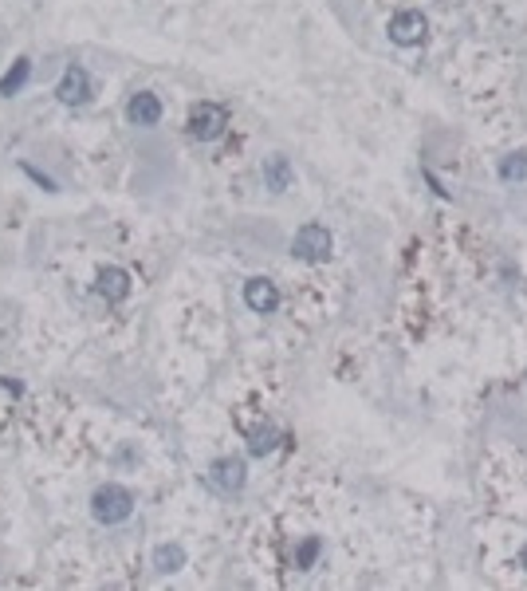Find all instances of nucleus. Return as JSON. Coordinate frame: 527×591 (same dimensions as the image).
Returning <instances> with one entry per match:
<instances>
[{
  "mask_svg": "<svg viewBox=\"0 0 527 591\" xmlns=\"http://www.w3.org/2000/svg\"><path fill=\"white\" fill-rule=\"evenodd\" d=\"M520 560H523V568H527V548H523V556H520Z\"/></svg>",
  "mask_w": 527,
  "mask_h": 591,
  "instance_id": "obj_16",
  "label": "nucleus"
},
{
  "mask_svg": "<svg viewBox=\"0 0 527 591\" xmlns=\"http://www.w3.org/2000/svg\"><path fill=\"white\" fill-rule=\"evenodd\" d=\"M28 75H32V64H28V59H16V67H13V72H8L4 79H0V95H16L20 87L28 83Z\"/></svg>",
  "mask_w": 527,
  "mask_h": 591,
  "instance_id": "obj_12",
  "label": "nucleus"
},
{
  "mask_svg": "<svg viewBox=\"0 0 527 591\" xmlns=\"http://www.w3.org/2000/svg\"><path fill=\"white\" fill-rule=\"evenodd\" d=\"M126 118H131L134 126H157V118H162V103H157V95L138 91L131 103H126Z\"/></svg>",
  "mask_w": 527,
  "mask_h": 591,
  "instance_id": "obj_8",
  "label": "nucleus"
},
{
  "mask_svg": "<svg viewBox=\"0 0 527 591\" xmlns=\"http://www.w3.org/2000/svg\"><path fill=\"white\" fill-rule=\"evenodd\" d=\"M55 95H59V103H67V107L87 103V98H91V79H87V72H83L79 64H72V67L64 72V79H59Z\"/></svg>",
  "mask_w": 527,
  "mask_h": 591,
  "instance_id": "obj_7",
  "label": "nucleus"
},
{
  "mask_svg": "<svg viewBox=\"0 0 527 591\" xmlns=\"http://www.w3.org/2000/svg\"><path fill=\"white\" fill-rule=\"evenodd\" d=\"M425 32H429V20L417 13V8H402V13H394V20H390V39L397 47L421 44Z\"/></svg>",
  "mask_w": 527,
  "mask_h": 591,
  "instance_id": "obj_4",
  "label": "nucleus"
},
{
  "mask_svg": "<svg viewBox=\"0 0 527 591\" xmlns=\"http://www.w3.org/2000/svg\"><path fill=\"white\" fill-rule=\"evenodd\" d=\"M319 548H323V544H319L315 536H311V540H303L300 556H295V560H300V568H311V564H315V556H319Z\"/></svg>",
  "mask_w": 527,
  "mask_h": 591,
  "instance_id": "obj_15",
  "label": "nucleus"
},
{
  "mask_svg": "<svg viewBox=\"0 0 527 591\" xmlns=\"http://www.w3.org/2000/svg\"><path fill=\"white\" fill-rule=\"evenodd\" d=\"M95 292L106 296V300H126V296H131V276L123 269H103L95 280Z\"/></svg>",
  "mask_w": 527,
  "mask_h": 591,
  "instance_id": "obj_9",
  "label": "nucleus"
},
{
  "mask_svg": "<svg viewBox=\"0 0 527 591\" xmlns=\"http://www.w3.org/2000/svg\"><path fill=\"white\" fill-rule=\"evenodd\" d=\"M500 177L504 182H512V177H527V158L523 154H508L500 166Z\"/></svg>",
  "mask_w": 527,
  "mask_h": 591,
  "instance_id": "obj_13",
  "label": "nucleus"
},
{
  "mask_svg": "<svg viewBox=\"0 0 527 591\" xmlns=\"http://www.w3.org/2000/svg\"><path fill=\"white\" fill-rule=\"evenodd\" d=\"M91 512H95L98 525H123V520L134 512V492L123 489V485H103V489H95Z\"/></svg>",
  "mask_w": 527,
  "mask_h": 591,
  "instance_id": "obj_2",
  "label": "nucleus"
},
{
  "mask_svg": "<svg viewBox=\"0 0 527 591\" xmlns=\"http://www.w3.org/2000/svg\"><path fill=\"white\" fill-rule=\"evenodd\" d=\"M228 126V111L221 103H193V111H189V134L201 138V142H213V138H221Z\"/></svg>",
  "mask_w": 527,
  "mask_h": 591,
  "instance_id": "obj_3",
  "label": "nucleus"
},
{
  "mask_svg": "<svg viewBox=\"0 0 527 591\" xmlns=\"http://www.w3.org/2000/svg\"><path fill=\"white\" fill-rule=\"evenodd\" d=\"M185 564V548L182 544H162L154 552V568L157 571H177Z\"/></svg>",
  "mask_w": 527,
  "mask_h": 591,
  "instance_id": "obj_11",
  "label": "nucleus"
},
{
  "mask_svg": "<svg viewBox=\"0 0 527 591\" xmlns=\"http://www.w3.org/2000/svg\"><path fill=\"white\" fill-rule=\"evenodd\" d=\"M248 450H252V453H272V450H276V430H260V433H252Z\"/></svg>",
  "mask_w": 527,
  "mask_h": 591,
  "instance_id": "obj_14",
  "label": "nucleus"
},
{
  "mask_svg": "<svg viewBox=\"0 0 527 591\" xmlns=\"http://www.w3.org/2000/svg\"><path fill=\"white\" fill-rule=\"evenodd\" d=\"M244 304L256 315H272L276 308H280V288H276L268 276H252V280L244 284Z\"/></svg>",
  "mask_w": 527,
  "mask_h": 591,
  "instance_id": "obj_5",
  "label": "nucleus"
},
{
  "mask_svg": "<svg viewBox=\"0 0 527 591\" xmlns=\"http://www.w3.org/2000/svg\"><path fill=\"white\" fill-rule=\"evenodd\" d=\"M208 477H213L217 489L241 492V489H244V477H248V466H244L241 458H217L213 466H208Z\"/></svg>",
  "mask_w": 527,
  "mask_h": 591,
  "instance_id": "obj_6",
  "label": "nucleus"
},
{
  "mask_svg": "<svg viewBox=\"0 0 527 591\" xmlns=\"http://www.w3.org/2000/svg\"><path fill=\"white\" fill-rule=\"evenodd\" d=\"M331 249H335V236H331V229H327V225H319V221L300 225V229H295V236H292V253L300 256V261H307V264L331 261Z\"/></svg>",
  "mask_w": 527,
  "mask_h": 591,
  "instance_id": "obj_1",
  "label": "nucleus"
},
{
  "mask_svg": "<svg viewBox=\"0 0 527 591\" xmlns=\"http://www.w3.org/2000/svg\"><path fill=\"white\" fill-rule=\"evenodd\" d=\"M264 182H268V190H276V193H284L287 185H292V166H287L284 154H272L264 162Z\"/></svg>",
  "mask_w": 527,
  "mask_h": 591,
  "instance_id": "obj_10",
  "label": "nucleus"
}]
</instances>
